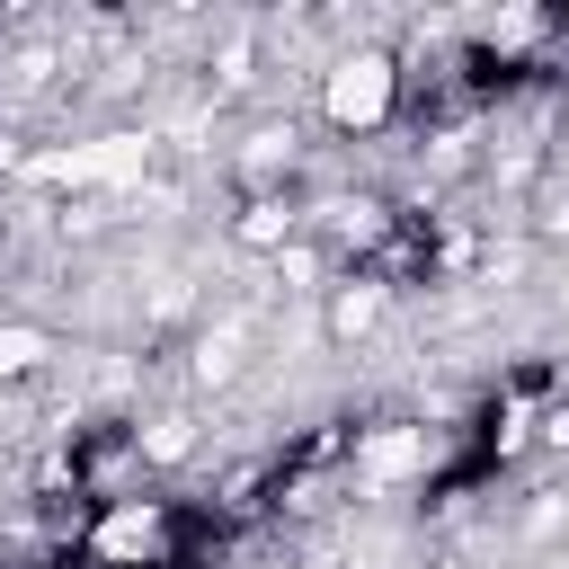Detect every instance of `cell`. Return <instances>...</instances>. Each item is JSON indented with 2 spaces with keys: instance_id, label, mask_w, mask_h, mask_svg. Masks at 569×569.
<instances>
[{
  "instance_id": "cell-9",
  "label": "cell",
  "mask_w": 569,
  "mask_h": 569,
  "mask_svg": "<svg viewBox=\"0 0 569 569\" xmlns=\"http://www.w3.org/2000/svg\"><path fill=\"white\" fill-rule=\"evenodd\" d=\"M240 356H249V320H213V329H196V347H187V382H196V391H231V382H240Z\"/></svg>"
},
{
  "instance_id": "cell-6",
  "label": "cell",
  "mask_w": 569,
  "mask_h": 569,
  "mask_svg": "<svg viewBox=\"0 0 569 569\" xmlns=\"http://www.w3.org/2000/svg\"><path fill=\"white\" fill-rule=\"evenodd\" d=\"M382 311H391V284H382L373 267H356V276H338V284L320 293V338H329V347H365V338L382 329Z\"/></svg>"
},
{
  "instance_id": "cell-8",
  "label": "cell",
  "mask_w": 569,
  "mask_h": 569,
  "mask_svg": "<svg viewBox=\"0 0 569 569\" xmlns=\"http://www.w3.org/2000/svg\"><path fill=\"white\" fill-rule=\"evenodd\" d=\"M293 160H302V133H293V116H267V124H249V133H240V151H231V169L249 178V196H258V187H284V178H293Z\"/></svg>"
},
{
  "instance_id": "cell-3",
  "label": "cell",
  "mask_w": 569,
  "mask_h": 569,
  "mask_svg": "<svg viewBox=\"0 0 569 569\" xmlns=\"http://www.w3.org/2000/svg\"><path fill=\"white\" fill-rule=\"evenodd\" d=\"M400 116V62L382 44H347L320 71V124L329 133H382Z\"/></svg>"
},
{
  "instance_id": "cell-2",
  "label": "cell",
  "mask_w": 569,
  "mask_h": 569,
  "mask_svg": "<svg viewBox=\"0 0 569 569\" xmlns=\"http://www.w3.org/2000/svg\"><path fill=\"white\" fill-rule=\"evenodd\" d=\"M89 569H178V507L169 498H116L80 525Z\"/></svg>"
},
{
  "instance_id": "cell-1",
  "label": "cell",
  "mask_w": 569,
  "mask_h": 569,
  "mask_svg": "<svg viewBox=\"0 0 569 569\" xmlns=\"http://www.w3.org/2000/svg\"><path fill=\"white\" fill-rule=\"evenodd\" d=\"M160 169V124H116L62 151H27L36 187H98V196H142V178Z\"/></svg>"
},
{
  "instance_id": "cell-11",
  "label": "cell",
  "mask_w": 569,
  "mask_h": 569,
  "mask_svg": "<svg viewBox=\"0 0 569 569\" xmlns=\"http://www.w3.org/2000/svg\"><path fill=\"white\" fill-rule=\"evenodd\" d=\"M258 80V27H222V44H204V98H231Z\"/></svg>"
},
{
  "instance_id": "cell-7",
  "label": "cell",
  "mask_w": 569,
  "mask_h": 569,
  "mask_svg": "<svg viewBox=\"0 0 569 569\" xmlns=\"http://www.w3.org/2000/svg\"><path fill=\"white\" fill-rule=\"evenodd\" d=\"M302 222H311V213H302V196H293V187H258V196L231 213V240H240L249 258H284V249L302 240Z\"/></svg>"
},
{
  "instance_id": "cell-12",
  "label": "cell",
  "mask_w": 569,
  "mask_h": 569,
  "mask_svg": "<svg viewBox=\"0 0 569 569\" xmlns=\"http://www.w3.org/2000/svg\"><path fill=\"white\" fill-rule=\"evenodd\" d=\"M44 365H53V338H44L36 320H0V391H9V382H36Z\"/></svg>"
},
{
  "instance_id": "cell-15",
  "label": "cell",
  "mask_w": 569,
  "mask_h": 569,
  "mask_svg": "<svg viewBox=\"0 0 569 569\" xmlns=\"http://www.w3.org/2000/svg\"><path fill=\"white\" fill-rule=\"evenodd\" d=\"M258 489H267V462H231V471H222V489H213V507H222V516H249V507H258Z\"/></svg>"
},
{
  "instance_id": "cell-4",
  "label": "cell",
  "mask_w": 569,
  "mask_h": 569,
  "mask_svg": "<svg viewBox=\"0 0 569 569\" xmlns=\"http://www.w3.org/2000/svg\"><path fill=\"white\" fill-rule=\"evenodd\" d=\"M427 471H436V436H427V427H365L356 453H347V480H356L365 498H391V489H409V480H427Z\"/></svg>"
},
{
  "instance_id": "cell-14",
  "label": "cell",
  "mask_w": 569,
  "mask_h": 569,
  "mask_svg": "<svg viewBox=\"0 0 569 569\" xmlns=\"http://www.w3.org/2000/svg\"><path fill=\"white\" fill-rule=\"evenodd\" d=\"M542 27H551V18H542V9H507V18H489V27H480V36H489V44H498V53H525V44H542Z\"/></svg>"
},
{
  "instance_id": "cell-5",
  "label": "cell",
  "mask_w": 569,
  "mask_h": 569,
  "mask_svg": "<svg viewBox=\"0 0 569 569\" xmlns=\"http://www.w3.org/2000/svg\"><path fill=\"white\" fill-rule=\"evenodd\" d=\"M142 445H133V427H89L80 445H71V498H98V507H116V498H142Z\"/></svg>"
},
{
  "instance_id": "cell-18",
  "label": "cell",
  "mask_w": 569,
  "mask_h": 569,
  "mask_svg": "<svg viewBox=\"0 0 569 569\" xmlns=\"http://www.w3.org/2000/svg\"><path fill=\"white\" fill-rule=\"evenodd\" d=\"M267 569H293V560H267Z\"/></svg>"
},
{
  "instance_id": "cell-16",
  "label": "cell",
  "mask_w": 569,
  "mask_h": 569,
  "mask_svg": "<svg viewBox=\"0 0 569 569\" xmlns=\"http://www.w3.org/2000/svg\"><path fill=\"white\" fill-rule=\"evenodd\" d=\"M533 240H551V249L569 240V178H551V187L533 196Z\"/></svg>"
},
{
  "instance_id": "cell-17",
  "label": "cell",
  "mask_w": 569,
  "mask_h": 569,
  "mask_svg": "<svg viewBox=\"0 0 569 569\" xmlns=\"http://www.w3.org/2000/svg\"><path fill=\"white\" fill-rule=\"evenodd\" d=\"M542 445H551V453H569V400H560V409H542Z\"/></svg>"
},
{
  "instance_id": "cell-13",
  "label": "cell",
  "mask_w": 569,
  "mask_h": 569,
  "mask_svg": "<svg viewBox=\"0 0 569 569\" xmlns=\"http://www.w3.org/2000/svg\"><path fill=\"white\" fill-rule=\"evenodd\" d=\"M329 231H338V249H382V240H391V204H382V196L329 204Z\"/></svg>"
},
{
  "instance_id": "cell-10",
  "label": "cell",
  "mask_w": 569,
  "mask_h": 569,
  "mask_svg": "<svg viewBox=\"0 0 569 569\" xmlns=\"http://www.w3.org/2000/svg\"><path fill=\"white\" fill-rule=\"evenodd\" d=\"M133 445H142V462H151V471L196 462V409H151V418H133Z\"/></svg>"
}]
</instances>
